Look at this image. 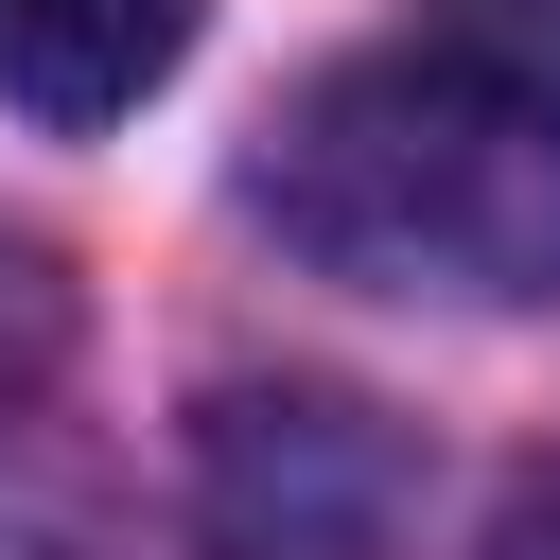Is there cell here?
Here are the masks:
<instances>
[{"instance_id": "cell-5", "label": "cell", "mask_w": 560, "mask_h": 560, "mask_svg": "<svg viewBox=\"0 0 560 560\" xmlns=\"http://www.w3.org/2000/svg\"><path fill=\"white\" fill-rule=\"evenodd\" d=\"M490 560H560V455H542V472L508 490V542H490Z\"/></svg>"}, {"instance_id": "cell-3", "label": "cell", "mask_w": 560, "mask_h": 560, "mask_svg": "<svg viewBox=\"0 0 560 560\" xmlns=\"http://www.w3.org/2000/svg\"><path fill=\"white\" fill-rule=\"evenodd\" d=\"M192 52V0H0V105L35 122H122Z\"/></svg>"}, {"instance_id": "cell-1", "label": "cell", "mask_w": 560, "mask_h": 560, "mask_svg": "<svg viewBox=\"0 0 560 560\" xmlns=\"http://www.w3.org/2000/svg\"><path fill=\"white\" fill-rule=\"evenodd\" d=\"M262 228L368 298H560V0H420L262 140Z\"/></svg>"}, {"instance_id": "cell-2", "label": "cell", "mask_w": 560, "mask_h": 560, "mask_svg": "<svg viewBox=\"0 0 560 560\" xmlns=\"http://www.w3.org/2000/svg\"><path fill=\"white\" fill-rule=\"evenodd\" d=\"M210 525L245 560H385L402 525V455L368 402L332 385H228L210 402Z\"/></svg>"}, {"instance_id": "cell-4", "label": "cell", "mask_w": 560, "mask_h": 560, "mask_svg": "<svg viewBox=\"0 0 560 560\" xmlns=\"http://www.w3.org/2000/svg\"><path fill=\"white\" fill-rule=\"evenodd\" d=\"M52 385H70V280H52V245L0 228V455L52 420Z\"/></svg>"}]
</instances>
